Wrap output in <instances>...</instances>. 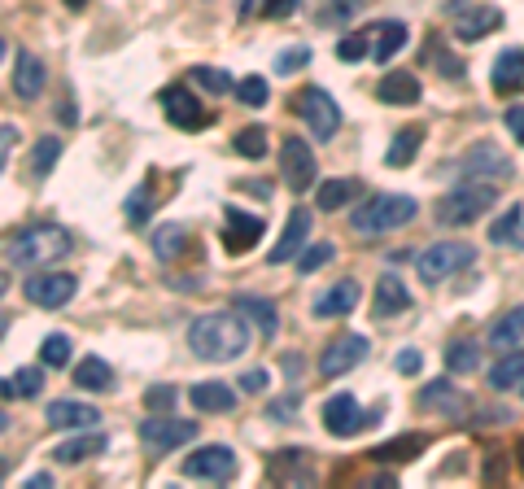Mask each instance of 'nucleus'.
Segmentation results:
<instances>
[{
  "mask_svg": "<svg viewBox=\"0 0 524 489\" xmlns=\"http://www.w3.org/2000/svg\"><path fill=\"white\" fill-rule=\"evenodd\" d=\"M188 345H193V354L206 363H232L249 350V328L236 310H210V315L193 319Z\"/></svg>",
  "mask_w": 524,
  "mask_h": 489,
  "instance_id": "1",
  "label": "nucleus"
},
{
  "mask_svg": "<svg viewBox=\"0 0 524 489\" xmlns=\"http://www.w3.org/2000/svg\"><path fill=\"white\" fill-rule=\"evenodd\" d=\"M70 254V232L66 228H53V223H35V228L18 232L9 241V258L27 271H44L53 262H62Z\"/></svg>",
  "mask_w": 524,
  "mask_h": 489,
  "instance_id": "2",
  "label": "nucleus"
},
{
  "mask_svg": "<svg viewBox=\"0 0 524 489\" xmlns=\"http://www.w3.org/2000/svg\"><path fill=\"white\" fill-rule=\"evenodd\" d=\"M415 214H420V206H415L411 197H402V193H376V197H367L363 206H354L350 228L359 232V236H380V232L407 228Z\"/></svg>",
  "mask_w": 524,
  "mask_h": 489,
  "instance_id": "3",
  "label": "nucleus"
},
{
  "mask_svg": "<svg viewBox=\"0 0 524 489\" xmlns=\"http://www.w3.org/2000/svg\"><path fill=\"white\" fill-rule=\"evenodd\" d=\"M498 201V188L494 184H481V180H463L459 188H450V193L437 201V223L442 228H463V223L481 219L485 210H490Z\"/></svg>",
  "mask_w": 524,
  "mask_h": 489,
  "instance_id": "4",
  "label": "nucleus"
},
{
  "mask_svg": "<svg viewBox=\"0 0 524 489\" xmlns=\"http://www.w3.org/2000/svg\"><path fill=\"white\" fill-rule=\"evenodd\" d=\"M463 267H476V249L468 241H437L415 258V271H420L424 284H442L450 276H459Z\"/></svg>",
  "mask_w": 524,
  "mask_h": 489,
  "instance_id": "5",
  "label": "nucleus"
},
{
  "mask_svg": "<svg viewBox=\"0 0 524 489\" xmlns=\"http://www.w3.org/2000/svg\"><path fill=\"white\" fill-rule=\"evenodd\" d=\"M197 437V424L193 420H175L171 411H158L140 424V441L153 450V455H166V450H180L184 441Z\"/></svg>",
  "mask_w": 524,
  "mask_h": 489,
  "instance_id": "6",
  "label": "nucleus"
},
{
  "mask_svg": "<svg viewBox=\"0 0 524 489\" xmlns=\"http://www.w3.org/2000/svg\"><path fill=\"white\" fill-rule=\"evenodd\" d=\"M459 171L468 175V180H481V184H498V180H511L516 175V166H511V158L498 145H490V140H481V145H472L468 153H463Z\"/></svg>",
  "mask_w": 524,
  "mask_h": 489,
  "instance_id": "7",
  "label": "nucleus"
},
{
  "mask_svg": "<svg viewBox=\"0 0 524 489\" xmlns=\"http://www.w3.org/2000/svg\"><path fill=\"white\" fill-rule=\"evenodd\" d=\"M297 114H302V123L311 127L315 140H332L337 136V127H341V110L324 88H306L302 97H297Z\"/></svg>",
  "mask_w": 524,
  "mask_h": 489,
  "instance_id": "8",
  "label": "nucleus"
},
{
  "mask_svg": "<svg viewBox=\"0 0 524 489\" xmlns=\"http://www.w3.org/2000/svg\"><path fill=\"white\" fill-rule=\"evenodd\" d=\"M262 232H267V219H258V214H249L241 206H228L223 210V249L236 258V254H249L258 241H262Z\"/></svg>",
  "mask_w": 524,
  "mask_h": 489,
  "instance_id": "9",
  "label": "nucleus"
},
{
  "mask_svg": "<svg viewBox=\"0 0 524 489\" xmlns=\"http://www.w3.org/2000/svg\"><path fill=\"white\" fill-rule=\"evenodd\" d=\"M280 171H284V184H289L293 193H306V188H315L319 166H315V153H311V145H306L302 136H289V140H284V149H280Z\"/></svg>",
  "mask_w": 524,
  "mask_h": 489,
  "instance_id": "10",
  "label": "nucleus"
},
{
  "mask_svg": "<svg viewBox=\"0 0 524 489\" xmlns=\"http://www.w3.org/2000/svg\"><path fill=\"white\" fill-rule=\"evenodd\" d=\"M372 420L376 415H367L354 393H332V398L324 402V428L332 437H354V433H363Z\"/></svg>",
  "mask_w": 524,
  "mask_h": 489,
  "instance_id": "11",
  "label": "nucleus"
},
{
  "mask_svg": "<svg viewBox=\"0 0 524 489\" xmlns=\"http://www.w3.org/2000/svg\"><path fill=\"white\" fill-rule=\"evenodd\" d=\"M450 14H455V35L463 44L485 40L490 31L503 27V9H494V5H472L468 9V0H450Z\"/></svg>",
  "mask_w": 524,
  "mask_h": 489,
  "instance_id": "12",
  "label": "nucleus"
},
{
  "mask_svg": "<svg viewBox=\"0 0 524 489\" xmlns=\"http://www.w3.org/2000/svg\"><path fill=\"white\" fill-rule=\"evenodd\" d=\"M367 350H372V341H367L363 332H345V337H337V341H332L328 350H324V359H319V372H324L328 380L354 372V367L367 359Z\"/></svg>",
  "mask_w": 524,
  "mask_h": 489,
  "instance_id": "13",
  "label": "nucleus"
},
{
  "mask_svg": "<svg viewBox=\"0 0 524 489\" xmlns=\"http://www.w3.org/2000/svg\"><path fill=\"white\" fill-rule=\"evenodd\" d=\"M184 476H193V481H232V476H236V455H232V446L193 450V455L184 459Z\"/></svg>",
  "mask_w": 524,
  "mask_h": 489,
  "instance_id": "14",
  "label": "nucleus"
},
{
  "mask_svg": "<svg viewBox=\"0 0 524 489\" xmlns=\"http://www.w3.org/2000/svg\"><path fill=\"white\" fill-rule=\"evenodd\" d=\"M79 289V280L75 276H66V271H49V276H31L27 280V302L31 306H44V310H57V306H66L70 297H75Z\"/></svg>",
  "mask_w": 524,
  "mask_h": 489,
  "instance_id": "15",
  "label": "nucleus"
},
{
  "mask_svg": "<svg viewBox=\"0 0 524 489\" xmlns=\"http://www.w3.org/2000/svg\"><path fill=\"white\" fill-rule=\"evenodd\" d=\"M162 110L166 118H171L180 131H197V127H206L210 123V114L197 105V97L188 88H180V83H171V88H162Z\"/></svg>",
  "mask_w": 524,
  "mask_h": 489,
  "instance_id": "16",
  "label": "nucleus"
},
{
  "mask_svg": "<svg viewBox=\"0 0 524 489\" xmlns=\"http://www.w3.org/2000/svg\"><path fill=\"white\" fill-rule=\"evenodd\" d=\"M44 420H49V428H57V433H66V428L83 433V428H97L101 424V411L88 407V402H75V398H57L53 407L44 411Z\"/></svg>",
  "mask_w": 524,
  "mask_h": 489,
  "instance_id": "17",
  "label": "nucleus"
},
{
  "mask_svg": "<svg viewBox=\"0 0 524 489\" xmlns=\"http://www.w3.org/2000/svg\"><path fill=\"white\" fill-rule=\"evenodd\" d=\"M306 236H311V210L297 206L289 214V223H284V236L271 245V262H276V267H280V262H289L297 249H306Z\"/></svg>",
  "mask_w": 524,
  "mask_h": 489,
  "instance_id": "18",
  "label": "nucleus"
},
{
  "mask_svg": "<svg viewBox=\"0 0 524 489\" xmlns=\"http://www.w3.org/2000/svg\"><path fill=\"white\" fill-rule=\"evenodd\" d=\"M494 92L498 97H516V92L524 88V49H503L494 57Z\"/></svg>",
  "mask_w": 524,
  "mask_h": 489,
  "instance_id": "19",
  "label": "nucleus"
},
{
  "mask_svg": "<svg viewBox=\"0 0 524 489\" xmlns=\"http://www.w3.org/2000/svg\"><path fill=\"white\" fill-rule=\"evenodd\" d=\"M188 402L206 415H228L236 407V389H228V380H201L188 389Z\"/></svg>",
  "mask_w": 524,
  "mask_h": 489,
  "instance_id": "20",
  "label": "nucleus"
},
{
  "mask_svg": "<svg viewBox=\"0 0 524 489\" xmlns=\"http://www.w3.org/2000/svg\"><path fill=\"white\" fill-rule=\"evenodd\" d=\"M359 297H363V289H359L354 280H337L328 293H319L315 315H319V319H341V315H350V310L359 306Z\"/></svg>",
  "mask_w": 524,
  "mask_h": 489,
  "instance_id": "21",
  "label": "nucleus"
},
{
  "mask_svg": "<svg viewBox=\"0 0 524 489\" xmlns=\"http://www.w3.org/2000/svg\"><path fill=\"white\" fill-rule=\"evenodd\" d=\"M372 306L380 319H393V315H402V310H411V289L402 284V276H380Z\"/></svg>",
  "mask_w": 524,
  "mask_h": 489,
  "instance_id": "22",
  "label": "nucleus"
},
{
  "mask_svg": "<svg viewBox=\"0 0 524 489\" xmlns=\"http://www.w3.org/2000/svg\"><path fill=\"white\" fill-rule=\"evenodd\" d=\"M420 407H437L442 415H450V420H463L472 402L463 398V393H459L455 385H450V380H437V385H424V393H420Z\"/></svg>",
  "mask_w": 524,
  "mask_h": 489,
  "instance_id": "23",
  "label": "nucleus"
},
{
  "mask_svg": "<svg viewBox=\"0 0 524 489\" xmlns=\"http://www.w3.org/2000/svg\"><path fill=\"white\" fill-rule=\"evenodd\" d=\"M376 97L385 105H415V101H420V79L407 75V70H393V75L380 79Z\"/></svg>",
  "mask_w": 524,
  "mask_h": 489,
  "instance_id": "24",
  "label": "nucleus"
},
{
  "mask_svg": "<svg viewBox=\"0 0 524 489\" xmlns=\"http://www.w3.org/2000/svg\"><path fill=\"white\" fill-rule=\"evenodd\" d=\"M14 92L22 101H35L44 92V62L35 53H18V66H14Z\"/></svg>",
  "mask_w": 524,
  "mask_h": 489,
  "instance_id": "25",
  "label": "nucleus"
},
{
  "mask_svg": "<svg viewBox=\"0 0 524 489\" xmlns=\"http://www.w3.org/2000/svg\"><path fill=\"white\" fill-rule=\"evenodd\" d=\"M236 310H245V319L254 324L262 337H276V328H280V315H276V306L267 302V297H254V293H245V297H236Z\"/></svg>",
  "mask_w": 524,
  "mask_h": 489,
  "instance_id": "26",
  "label": "nucleus"
},
{
  "mask_svg": "<svg viewBox=\"0 0 524 489\" xmlns=\"http://www.w3.org/2000/svg\"><path fill=\"white\" fill-rule=\"evenodd\" d=\"M511 385H524V345H511L503 350V359L490 367V389H511Z\"/></svg>",
  "mask_w": 524,
  "mask_h": 489,
  "instance_id": "27",
  "label": "nucleus"
},
{
  "mask_svg": "<svg viewBox=\"0 0 524 489\" xmlns=\"http://www.w3.org/2000/svg\"><path fill=\"white\" fill-rule=\"evenodd\" d=\"M101 450H105V437L92 433V428H83V437H70L62 446H53V459L57 463H83V459L101 455Z\"/></svg>",
  "mask_w": 524,
  "mask_h": 489,
  "instance_id": "28",
  "label": "nucleus"
},
{
  "mask_svg": "<svg viewBox=\"0 0 524 489\" xmlns=\"http://www.w3.org/2000/svg\"><path fill=\"white\" fill-rule=\"evenodd\" d=\"M372 35H376V44H372V57H376L380 66H385V62H393V53H398L402 44L411 40L407 22H380V27H372Z\"/></svg>",
  "mask_w": 524,
  "mask_h": 489,
  "instance_id": "29",
  "label": "nucleus"
},
{
  "mask_svg": "<svg viewBox=\"0 0 524 489\" xmlns=\"http://www.w3.org/2000/svg\"><path fill=\"white\" fill-rule=\"evenodd\" d=\"M75 385L79 389H88V393H110L114 389V372H110V363L97 359V354H88L79 367H75Z\"/></svg>",
  "mask_w": 524,
  "mask_h": 489,
  "instance_id": "30",
  "label": "nucleus"
},
{
  "mask_svg": "<svg viewBox=\"0 0 524 489\" xmlns=\"http://www.w3.org/2000/svg\"><path fill=\"white\" fill-rule=\"evenodd\" d=\"M424 446H428L424 433H407V437H393V441H385V446H376L372 459H376V463H411Z\"/></svg>",
  "mask_w": 524,
  "mask_h": 489,
  "instance_id": "31",
  "label": "nucleus"
},
{
  "mask_svg": "<svg viewBox=\"0 0 524 489\" xmlns=\"http://www.w3.org/2000/svg\"><path fill=\"white\" fill-rule=\"evenodd\" d=\"M524 337V306H511L507 315H498L490 324V345L494 350H511Z\"/></svg>",
  "mask_w": 524,
  "mask_h": 489,
  "instance_id": "32",
  "label": "nucleus"
},
{
  "mask_svg": "<svg viewBox=\"0 0 524 489\" xmlns=\"http://www.w3.org/2000/svg\"><path fill=\"white\" fill-rule=\"evenodd\" d=\"M149 245H153V254H158L162 262H175L188 249V228H184V223H162V228L153 232Z\"/></svg>",
  "mask_w": 524,
  "mask_h": 489,
  "instance_id": "33",
  "label": "nucleus"
},
{
  "mask_svg": "<svg viewBox=\"0 0 524 489\" xmlns=\"http://www.w3.org/2000/svg\"><path fill=\"white\" fill-rule=\"evenodd\" d=\"M490 241H494V245L524 249V206H507V214H503V219H494V228H490Z\"/></svg>",
  "mask_w": 524,
  "mask_h": 489,
  "instance_id": "34",
  "label": "nucleus"
},
{
  "mask_svg": "<svg viewBox=\"0 0 524 489\" xmlns=\"http://www.w3.org/2000/svg\"><path fill=\"white\" fill-rule=\"evenodd\" d=\"M359 193H363V184H359V180H328V184H319L315 201H319V206H324V210L332 214V210L350 206V201H359Z\"/></svg>",
  "mask_w": 524,
  "mask_h": 489,
  "instance_id": "35",
  "label": "nucleus"
},
{
  "mask_svg": "<svg viewBox=\"0 0 524 489\" xmlns=\"http://www.w3.org/2000/svg\"><path fill=\"white\" fill-rule=\"evenodd\" d=\"M446 367H450L455 376H472L476 367H481V345L468 341V337L450 341V345H446Z\"/></svg>",
  "mask_w": 524,
  "mask_h": 489,
  "instance_id": "36",
  "label": "nucleus"
},
{
  "mask_svg": "<svg viewBox=\"0 0 524 489\" xmlns=\"http://www.w3.org/2000/svg\"><path fill=\"white\" fill-rule=\"evenodd\" d=\"M57 158H62V136H40L31 149V175L35 180H49Z\"/></svg>",
  "mask_w": 524,
  "mask_h": 489,
  "instance_id": "37",
  "label": "nucleus"
},
{
  "mask_svg": "<svg viewBox=\"0 0 524 489\" xmlns=\"http://www.w3.org/2000/svg\"><path fill=\"white\" fill-rule=\"evenodd\" d=\"M420 145H424V127L398 131V136H393V145H389V153H385V162L389 166H411L415 153H420Z\"/></svg>",
  "mask_w": 524,
  "mask_h": 489,
  "instance_id": "38",
  "label": "nucleus"
},
{
  "mask_svg": "<svg viewBox=\"0 0 524 489\" xmlns=\"http://www.w3.org/2000/svg\"><path fill=\"white\" fill-rule=\"evenodd\" d=\"M40 363L53 367V372L70 363V337H66V332H53V337H44V345H40Z\"/></svg>",
  "mask_w": 524,
  "mask_h": 489,
  "instance_id": "39",
  "label": "nucleus"
},
{
  "mask_svg": "<svg viewBox=\"0 0 524 489\" xmlns=\"http://www.w3.org/2000/svg\"><path fill=\"white\" fill-rule=\"evenodd\" d=\"M267 97H271V88H267V79H262V75H245L241 83H236V101L249 105V110L267 105Z\"/></svg>",
  "mask_w": 524,
  "mask_h": 489,
  "instance_id": "40",
  "label": "nucleus"
},
{
  "mask_svg": "<svg viewBox=\"0 0 524 489\" xmlns=\"http://www.w3.org/2000/svg\"><path fill=\"white\" fill-rule=\"evenodd\" d=\"M232 145H236L241 158H262V153H267V131H262V127H245Z\"/></svg>",
  "mask_w": 524,
  "mask_h": 489,
  "instance_id": "41",
  "label": "nucleus"
},
{
  "mask_svg": "<svg viewBox=\"0 0 524 489\" xmlns=\"http://www.w3.org/2000/svg\"><path fill=\"white\" fill-rule=\"evenodd\" d=\"M9 389H14V398H35V393L44 389V372L40 367H22V372L9 380Z\"/></svg>",
  "mask_w": 524,
  "mask_h": 489,
  "instance_id": "42",
  "label": "nucleus"
},
{
  "mask_svg": "<svg viewBox=\"0 0 524 489\" xmlns=\"http://www.w3.org/2000/svg\"><path fill=\"white\" fill-rule=\"evenodd\" d=\"M324 262H332V241L306 245V249H302V258H297V271H302V276H311V271H319Z\"/></svg>",
  "mask_w": 524,
  "mask_h": 489,
  "instance_id": "43",
  "label": "nucleus"
},
{
  "mask_svg": "<svg viewBox=\"0 0 524 489\" xmlns=\"http://www.w3.org/2000/svg\"><path fill=\"white\" fill-rule=\"evenodd\" d=\"M193 83H201L206 92H228V88H236L232 75H223V70H214V66H193Z\"/></svg>",
  "mask_w": 524,
  "mask_h": 489,
  "instance_id": "44",
  "label": "nucleus"
},
{
  "mask_svg": "<svg viewBox=\"0 0 524 489\" xmlns=\"http://www.w3.org/2000/svg\"><path fill=\"white\" fill-rule=\"evenodd\" d=\"M306 62H311V49L306 44H297V49H284L276 57V75H293V70H302Z\"/></svg>",
  "mask_w": 524,
  "mask_h": 489,
  "instance_id": "45",
  "label": "nucleus"
},
{
  "mask_svg": "<svg viewBox=\"0 0 524 489\" xmlns=\"http://www.w3.org/2000/svg\"><path fill=\"white\" fill-rule=\"evenodd\" d=\"M297 407H302V393L293 389V393H284V398H276V402H271V411H267V415H271V420H276V424H289L293 415H297Z\"/></svg>",
  "mask_w": 524,
  "mask_h": 489,
  "instance_id": "46",
  "label": "nucleus"
},
{
  "mask_svg": "<svg viewBox=\"0 0 524 489\" xmlns=\"http://www.w3.org/2000/svg\"><path fill=\"white\" fill-rule=\"evenodd\" d=\"M337 57L341 62H359V57H367V31L363 35H345V40L337 44Z\"/></svg>",
  "mask_w": 524,
  "mask_h": 489,
  "instance_id": "47",
  "label": "nucleus"
},
{
  "mask_svg": "<svg viewBox=\"0 0 524 489\" xmlns=\"http://www.w3.org/2000/svg\"><path fill=\"white\" fill-rule=\"evenodd\" d=\"M149 219V188H136L127 197V223H145Z\"/></svg>",
  "mask_w": 524,
  "mask_h": 489,
  "instance_id": "48",
  "label": "nucleus"
},
{
  "mask_svg": "<svg viewBox=\"0 0 524 489\" xmlns=\"http://www.w3.org/2000/svg\"><path fill=\"white\" fill-rule=\"evenodd\" d=\"M428 57H433V62H442V75H450V79H459V75H463V62H459V57H450L437 40L428 44Z\"/></svg>",
  "mask_w": 524,
  "mask_h": 489,
  "instance_id": "49",
  "label": "nucleus"
},
{
  "mask_svg": "<svg viewBox=\"0 0 524 489\" xmlns=\"http://www.w3.org/2000/svg\"><path fill=\"white\" fill-rule=\"evenodd\" d=\"M171 402H175V389H171V385L145 389V407H149V411H171Z\"/></svg>",
  "mask_w": 524,
  "mask_h": 489,
  "instance_id": "50",
  "label": "nucleus"
},
{
  "mask_svg": "<svg viewBox=\"0 0 524 489\" xmlns=\"http://www.w3.org/2000/svg\"><path fill=\"white\" fill-rule=\"evenodd\" d=\"M271 385V372L267 367H249V372L241 376V393H262Z\"/></svg>",
  "mask_w": 524,
  "mask_h": 489,
  "instance_id": "51",
  "label": "nucleus"
},
{
  "mask_svg": "<svg viewBox=\"0 0 524 489\" xmlns=\"http://www.w3.org/2000/svg\"><path fill=\"white\" fill-rule=\"evenodd\" d=\"M393 367H398L402 376H415V372L424 367V354H420V350H402L398 359H393Z\"/></svg>",
  "mask_w": 524,
  "mask_h": 489,
  "instance_id": "52",
  "label": "nucleus"
},
{
  "mask_svg": "<svg viewBox=\"0 0 524 489\" xmlns=\"http://www.w3.org/2000/svg\"><path fill=\"white\" fill-rule=\"evenodd\" d=\"M297 14V0H262V18H289Z\"/></svg>",
  "mask_w": 524,
  "mask_h": 489,
  "instance_id": "53",
  "label": "nucleus"
},
{
  "mask_svg": "<svg viewBox=\"0 0 524 489\" xmlns=\"http://www.w3.org/2000/svg\"><path fill=\"white\" fill-rule=\"evenodd\" d=\"M503 123H507V131H511V136H516L520 145H524V105H511V110L503 114Z\"/></svg>",
  "mask_w": 524,
  "mask_h": 489,
  "instance_id": "54",
  "label": "nucleus"
},
{
  "mask_svg": "<svg viewBox=\"0 0 524 489\" xmlns=\"http://www.w3.org/2000/svg\"><path fill=\"white\" fill-rule=\"evenodd\" d=\"M14 140H18V127L0 123V171H5V162H9V149H14Z\"/></svg>",
  "mask_w": 524,
  "mask_h": 489,
  "instance_id": "55",
  "label": "nucleus"
},
{
  "mask_svg": "<svg viewBox=\"0 0 524 489\" xmlns=\"http://www.w3.org/2000/svg\"><path fill=\"white\" fill-rule=\"evenodd\" d=\"M354 9H359V0H332L328 14H332V18H345V14H354Z\"/></svg>",
  "mask_w": 524,
  "mask_h": 489,
  "instance_id": "56",
  "label": "nucleus"
},
{
  "mask_svg": "<svg viewBox=\"0 0 524 489\" xmlns=\"http://www.w3.org/2000/svg\"><path fill=\"white\" fill-rule=\"evenodd\" d=\"M302 354H284V372H289V376H302Z\"/></svg>",
  "mask_w": 524,
  "mask_h": 489,
  "instance_id": "57",
  "label": "nucleus"
},
{
  "mask_svg": "<svg viewBox=\"0 0 524 489\" xmlns=\"http://www.w3.org/2000/svg\"><path fill=\"white\" fill-rule=\"evenodd\" d=\"M49 485H53V476H49V472H35L31 481H27V489H49Z\"/></svg>",
  "mask_w": 524,
  "mask_h": 489,
  "instance_id": "58",
  "label": "nucleus"
},
{
  "mask_svg": "<svg viewBox=\"0 0 524 489\" xmlns=\"http://www.w3.org/2000/svg\"><path fill=\"white\" fill-rule=\"evenodd\" d=\"M9 293V276H5V271H0V297H5Z\"/></svg>",
  "mask_w": 524,
  "mask_h": 489,
  "instance_id": "59",
  "label": "nucleus"
},
{
  "mask_svg": "<svg viewBox=\"0 0 524 489\" xmlns=\"http://www.w3.org/2000/svg\"><path fill=\"white\" fill-rule=\"evenodd\" d=\"M83 5H88V0H66V9H83Z\"/></svg>",
  "mask_w": 524,
  "mask_h": 489,
  "instance_id": "60",
  "label": "nucleus"
},
{
  "mask_svg": "<svg viewBox=\"0 0 524 489\" xmlns=\"http://www.w3.org/2000/svg\"><path fill=\"white\" fill-rule=\"evenodd\" d=\"M5 428H9V415H5V411H0V433H5Z\"/></svg>",
  "mask_w": 524,
  "mask_h": 489,
  "instance_id": "61",
  "label": "nucleus"
},
{
  "mask_svg": "<svg viewBox=\"0 0 524 489\" xmlns=\"http://www.w3.org/2000/svg\"><path fill=\"white\" fill-rule=\"evenodd\" d=\"M9 328V315H5V310H0V332H5Z\"/></svg>",
  "mask_w": 524,
  "mask_h": 489,
  "instance_id": "62",
  "label": "nucleus"
},
{
  "mask_svg": "<svg viewBox=\"0 0 524 489\" xmlns=\"http://www.w3.org/2000/svg\"><path fill=\"white\" fill-rule=\"evenodd\" d=\"M516 455H520V468H524V437H520V446H516Z\"/></svg>",
  "mask_w": 524,
  "mask_h": 489,
  "instance_id": "63",
  "label": "nucleus"
},
{
  "mask_svg": "<svg viewBox=\"0 0 524 489\" xmlns=\"http://www.w3.org/2000/svg\"><path fill=\"white\" fill-rule=\"evenodd\" d=\"M0 57H5V40H0Z\"/></svg>",
  "mask_w": 524,
  "mask_h": 489,
  "instance_id": "64",
  "label": "nucleus"
}]
</instances>
